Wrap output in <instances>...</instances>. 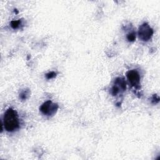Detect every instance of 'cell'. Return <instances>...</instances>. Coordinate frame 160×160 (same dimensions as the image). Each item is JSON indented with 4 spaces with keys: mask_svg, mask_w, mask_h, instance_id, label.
<instances>
[{
    "mask_svg": "<svg viewBox=\"0 0 160 160\" xmlns=\"http://www.w3.org/2000/svg\"><path fill=\"white\" fill-rule=\"evenodd\" d=\"M1 122L8 132H13L17 130L19 128V121L16 111L11 108H8L4 112Z\"/></svg>",
    "mask_w": 160,
    "mask_h": 160,
    "instance_id": "cell-1",
    "label": "cell"
},
{
    "mask_svg": "<svg viewBox=\"0 0 160 160\" xmlns=\"http://www.w3.org/2000/svg\"><path fill=\"white\" fill-rule=\"evenodd\" d=\"M154 31L152 28L147 22H144L139 27L138 34L139 38L142 41H148L152 37Z\"/></svg>",
    "mask_w": 160,
    "mask_h": 160,
    "instance_id": "cell-2",
    "label": "cell"
},
{
    "mask_svg": "<svg viewBox=\"0 0 160 160\" xmlns=\"http://www.w3.org/2000/svg\"><path fill=\"white\" fill-rule=\"evenodd\" d=\"M58 105L56 103L52 102L50 100H48L43 102L39 110L41 112L48 116H53L58 111Z\"/></svg>",
    "mask_w": 160,
    "mask_h": 160,
    "instance_id": "cell-3",
    "label": "cell"
},
{
    "mask_svg": "<svg viewBox=\"0 0 160 160\" xmlns=\"http://www.w3.org/2000/svg\"><path fill=\"white\" fill-rule=\"evenodd\" d=\"M126 89V82L124 78L118 77L114 82L113 86L111 88V92L112 96H116L119 93L124 92Z\"/></svg>",
    "mask_w": 160,
    "mask_h": 160,
    "instance_id": "cell-4",
    "label": "cell"
},
{
    "mask_svg": "<svg viewBox=\"0 0 160 160\" xmlns=\"http://www.w3.org/2000/svg\"><path fill=\"white\" fill-rule=\"evenodd\" d=\"M126 77L129 84L135 88H139L140 83V75L137 70L131 69L128 71L126 72Z\"/></svg>",
    "mask_w": 160,
    "mask_h": 160,
    "instance_id": "cell-5",
    "label": "cell"
},
{
    "mask_svg": "<svg viewBox=\"0 0 160 160\" xmlns=\"http://www.w3.org/2000/svg\"><path fill=\"white\" fill-rule=\"evenodd\" d=\"M29 89H24L19 94V98L22 100H26L29 96Z\"/></svg>",
    "mask_w": 160,
    "mask_h": 160,
    "instance_id": "cell-6",
    "label": "cell"
},
{
    "mask_svg": "<svg viewBox=\"0 0 160 160\" xmlns=\"http://www.w3.org/2000/svg\"><path fill=\"white\" fill-rule=\"evenodd\" d=\"M126 38L128 41L133 42L136 39V32L134 31L129 32L126 36Z\"/></svg>",
    "mask_w": 160,
    "mask_h": 160,
    "instance_id": "cell-7",
    "label": "cell"
},
{
    "mask_svg": "<svg viewBox=\"0 0 160 160\" xmlns=\"http://www.w3.org/2000/svg\"><path fill=\"white\" fill-rule=\"evenodd\" d=\"M21 24V21L20 20H13L11 22V26L13 28V29H17L18 28H19V25Z\"/></svg>",
    "mask_w": 160,
    "mask_h": 160,
    "instance_id": "cell-8",
    "label": "cell"
},
{
    "mask_svg": "<svg viewBox=\"0 0 160 160\" xmlns=\"http://www.w3.org/2000/svg\"><path fill=\"white\" fill-rule=\"evenodd\" d=\"M56 73L54 71H51L46 74V77L48 79H51L52 78H54V77H56Z\"/></svg>",
    "mask_w": 160,
    "mask_h": 160,
    "instance_id": "cell-9",
    "label": "cell"
}]
</instances>
